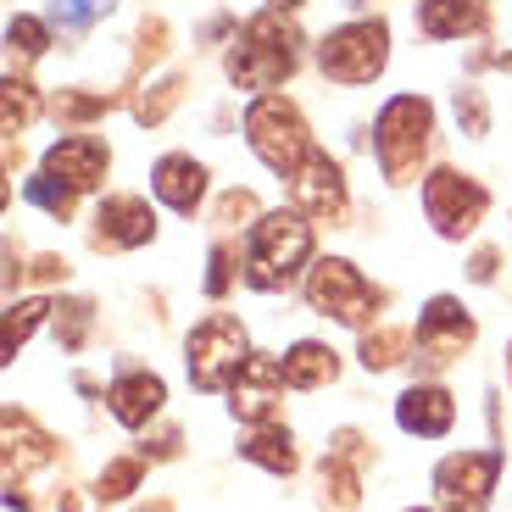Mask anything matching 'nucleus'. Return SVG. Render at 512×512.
Returning <instances> with one entry per match:
<instances>
[{"mask_svg":"<svg viewBox=\"0 0 512 512\" xmlns=\"http://www.w3.org/2000/svg\"><path fill=\"white\" fill-rule=\"evenodd\" d=\"M312 256V223L307 212H268L251 223V245H245V284L251 290H284Z\"/></svg>","mask_w":512,"mask_h":512,"instance_id":"f257e3e1","label":"nucleus"},{"mask_svg":"<svg viewBox=\"0 0 512 512\" xmlns=\"http://www.w3.org/2000/svg\"><path fill=\"white\" fill-rule=\"evenodd\" d=\"M295 73V28L284 17H251L229 51V78L240 90H273Z\"/></svg>","mask_w":512,"mask_h":512,"instance_id":"f03ea898","label":"nucleus"},{"mask_svg":"<svg viewBox=\"0 0 512 512\" xmlns=\"http://www.w3.org/2000/svg\"><path fill=\"white\" fill-rule=\"evenodd\" d=\"M429 128H435V112L423 95H396V101L379 112L373 134H379V167L390 184H412L418 179V162L429 151Z\"/></svg>","mask_w":512,"mask_h":512,"instance_id":"7ed1b4c3","label":"nucleus"},{"mask_svg":"<svg viewBox=\"0 0 512 512\" xmlns=\"http://www.w3.org/2000/svg\"><path fill=\"white\" fill-rule=\"evenodd\" d=\"M245 134H251V151L262 156L273 173H284V179H290L312 151L307 117L295 112V101H284V95H262V101L245 112Z\"/></svg>","mask_w":512,"mask_h":512,"instance_id":"20e7f679","label":"nucleus"},{"mask_svg":"<svg viewBox=\"0 0 512 512\" xmlns=\"http://www.w3.org/2000/svg\"><path fill=\"white\" fill-rule=\"evenodd\" d=\"M384 56H390V28L379 17H362V23L334 28L318 45V67L340 84H368V78L384 73Z\"/></svg>","mask_w":512,"mask_h":512,"instance_id":"39448f33","label":"nucleus"},{"mask_svg":"<svg viewBox=\"0 0 512 512\" xmlns=\"http://www.w3.org/2000/svg\"><path fill=\"white\" fill-rule=\"evenodd\" d=\"M245 357H251V340H245L240 318H229V312L206 318L201 329L190 334V379H195V390H223V384H234V373L245 368Z\"/></svg>","mask_w":512,"mask_h":512,"instance_id":"423d86ee","label":"nucleus"},{"mask_svg":"<svg viewBox=\"0 0 512 512\" xmlns=\"http://www.w3.org/2000/svg\"><path fill=\"white\" fill-rule=\"evenodd\" d=\"M496 474H501V451H457V457H446L435 468L440 512H485Z\"/></svg>","mask_w":512,"mask_h":512,"instance_id":"0eeeda50","label":"nucleus"},{"mask_svg":"<svg viewBox=\"0 0 512 512\" xmlns=\"http://www.w3.org/2000/svg\"><path fill=\"white\" fill-rule=\"evenodd\" d=\"M307 301L318 312H329V318L340 323H368L373 307H379V295L368 290V279H362L351 262H340V256H329V262H318V268L307 273Z\"/></svg>","mask_w":512,"mask_h":512,"instance_id":"6e6552de","label":"nucleus"},{"mask_svg":"<svg viewBox=\"0 0 512 512\" xmlns=\"http://www.w3.org/2000/svg\"><path fill=\"white\" fill-rule=\"evenodd\" d=\"M423 206H429V223H435L446 240H462V234H474V223L485 218L490 195L479 190L474 179H462L457 167H440V173H429V184H423Z\"/></svg>","mask_w":512,"mask_h":512,"instance_id":"1a4fd4ad","label":"nucleus"},{"mask_svg":"<svg viewBox=\"0 0 512 512\" xmlns=\"http://www.w3.org/2000/svg\"><path fill=\"white\" fill-rule=\"evenodd\" d=\"M474 346V318L451 301V295H435L418 318V362L423 368H446L462 351Z\"/></svg>","mask_w":512,"mask_h":512,"instance_id":"9d476101","label":"nucleus"},{"mask_svg":"<svg viewBox=\"0 0 512 512\" xmlns=\"http://www.w3.org/2000/svg\"><path fill=\"white\" fill-rule=\"evenodd\" d=\"M290 201L295 212H307V218H340L346 212V179H340V167L312 145L307 162L290 173Z\"/></svg>","mask_w":512,"mask_h":512,"instance_id":"9b49d317","label":"nucleus"},{"mask_svg":"<svg viewBox=\"0 0 512 512\" xmlns=\"http://www.w3.org/2000/svg\"><path fill=\"white\" fill-rule=\"evenodd\" d=\"M284 362H273V357H245V368L234 373V384H229V407H234V418H245V423H268L273 412H279V401H284Z\"/></svg>","mask_w":512,"mask_h":512,"instance_id":"f8f14e48","label":"nucleus"},{"mask_svg":"<svg viewBox=\"0 0 512 512\" xmlns=\"http://www.w3.org/2000/svg\"><path fill=\"white\" fill-rule=\"evenodd\" d=\"M95 223H101L95 245H106V251H134V245H145L156 234L151 201H140V195H106Z\"/></svg>","mask_w":512,"mask_h":512,"instance_id":"ddd939ff","label":"nucleus"},{"mask_svg":"<svg viewBox=\"0 0 512 512\" xmlns=\"http://www.w3.org/2000/svg\"><path fill=\"white\" fill-rule=\"evenodd\" d=\"M45 173L73 190H95L106 179V145L95 134H62V140L45 151Z\"/></svg>","mask_w":512,"mask_h":512,"instance_id":"4468645a","label":"nucleus"},{"mask_svg":"<svg viewBox=\"0 0 512 512\" xmlns=\"http://www.w3.org/2000/svg\"><path fill=\"white\" fill-rule=\"evenodd\" d=\"M106 401H112V418L123 423V429H145V423L162 412V401H167V384L156 379V373H123V379L106 390Z\"/></svg>","mask_w":512,"mask_h":512,"instance_id":"2eb2a0df","label":"nucleus"},{"mask_svg":"<svg viewBox=\"0 0 512 512\" xmlns=\"http://www.w3.org/2000/svg\"><path fill=\"white\" fill-rule=\"evenodd\" d=\"M451 418H457V407H451V396L440 384H412L407 396L396 401V423L407 435H423V440H440L451 429Z\"/></svg>","mask_w":512,"mask_h":512,"instance_id":"dca6fc26","label":"nucleus"},{"mask_svg":"<svg viewBox=\"0 0 512 512\" xmlns=\"http://www.w3.org/2000/svg\"><path fill=\"white\" fill-rule=\"evenodd\" d=\"M151 190L156 201H167L173 212H195L206 195V167L195 162V156H162L151 173Z\"/></svg>","mask_w":512,"mask_h":512,"instance_id":"f3484780","label":"nucleus"},{"mask_svg":"<svg viewBox=\"0 0 512 512\" xmlns=\"http://www.w3.org/2000/svg\"><path fill=\"white\" fill-rule=\"evenodd\" d=\"M485 17H490L485 0H423L418 6V28L429 39H462L474 28H485Z\"/></svg>","mask_w":512,"mask_h":512,"instance_id":"a211bd4d","label":"nucleus"},{"mask_svg":"<svg viewBox=\"0 0 512 512\" xmlns=\"http://www.w3.org/2000/svg\"><path fill=\"white\" fill-rule=\"evenodd\" d=\"M334 373H340V362H334V351L318 346V340H301V346H290V357H284L290 390H318V384L334 379Z\"/></svg>","mask_w":512,"mask_h":512,"instance_id":"6ab92c4d","label":"nucleus"},{"mask_svg":"<svg viewBox=\"0 0 512 512\" xmlns=\"http://www.w3.org/2000/svg\"><path fill=\"white\" fill-rule=\"evenodd\" d=\"M240 451L251 462H262L268 474H295V440L284 435V429H262V435H251Z\"/></svg>","mask_w":512,"mask_h":512,"instance_id":"aec40b11","label":"nucleus"},{"mask_svg":"<svg viewBox=\"0 0 512 512\" xmlns=\"http://www.w3.org/2000/svg\"><path fill=\"white\" fill-rule=\"evenodd\" d=\"M45 312H56L51 301H17V307H6V334H0V351H6V362L17 357V346L34 334V323L45 318Z\"/></svg>","mask_w":512,"mask_h":512,"instance_id":"412c9836","label":"nucleus"},{"mask_svg":"<svg viewBox=\"0 0 512 512\" xmlns=\"http://www.w3.org/2000/svg\"><path fill=\"white\" fill-rule=\"evenodd\" d=\"M23 195L34 206H45V212H51V218H73V184H62V179H51V173H39V179H28L23 184Z\"/></svg>","mask_w":512,"mask_h":512,"instance_id":"4be33fe9","label":"nucleus"},{"mask_svg":"<svg viewBox=\"0 0 512 512\" xmlns=\"http://www.w3.org/2000/svg\"><path fill=\"white\" fill-rule=\"evenodd\" d=\"M401 351H407V334H401V329H379V334H368V340H362V362H368L373 373L396 368Z\"/></svg>","mask_w":512,"mask_h":512,"instance_id":"5701e85b","label":"nucleus"},{"mask_svg":"<svg viewBox=\"0 0 512 512\" xmlns=\"http://www.w3.org/2000/svg\"><path fill=\"white\" fill-rule=\"evenodd\" d=\"M179 95H184L179 78H162V84H151V90H145L140 101H134V117H140V123H162V117L173 112V106H179Z\"/></svg>","mask_w":512,"mask_h":512,"instance_id":"b1692460","label":"nucleus"},{"mask_svg":"<svg viewBox=\"0 0 512 512\" xmlns=\"http://www.w3.org/2000/svg\"><path fill=\"white\" fill-rule=\"evenodd\" d=\"M140 457H117V462H106V474H101V496L106 501H117V496H128V490L140 485Z\"/></svg>","mask_w":512,"mask_h":512,"instance_id":"393cba45","label":"nucleus"},{"mask_svg":"<svg viewBox=\"0 0 512 512\" xmlns=\"http://www.w3.org/2000/svg\"><path fill=\"white\" fill-rule=\"evenodd\" d=\"M6 45H12V56L34 62V56L45 51V23H34V17H12V28H6Z\"/></svg>","mask_w":512,"mask_h":512,"instance_id":"a878e982","label":"nucleus"},{"mask_svg":"<svg viewBox=\"0 0 512 512\" xmlns=\"http://www.w3.org/2000/svg\"><path fill=\"white\" fill-rule=\"evenodd\" d=\"M28 117H34V90H28L23 78H6V134H17V128H28Z\"/></svg>","mask_w":512,"mask_h":512,"instance_id":"bb28decb","label":"nucleus"},{"mask_svg":"<svg viewBox=\"0 0 512 512\" xmlns=\"http://www.w3.org/2000/svg\"><path fill=\"white\" fill-rule=\"evenodd\" d=\"M84 329H90V301L56 307V334H62V346H84Z\"/></svg>","mask_w":512,"mask_h":512,"instance_id":"cd10ccee","label":"nucleus"},{"mask_svg":"<svg viewBox=\"0 0 512 512\" xmlns=\"http://www.w3.org/2000/svg\"><path fill=\"white\" fill-rule=\"evenodd\" d=\"M101 12H106V0H56V17L67 28H90Z\"/></svg>","mask_w":512,"mask_h":512,"instance_id":"c85d7f7f","label":"nucleus"},{"mask_svg":"<svg viewBox=\"0 0 512 512\" xmlns=\"http://www.w3.org/2000/svg\"><path fill=\"white\" fill-rule=\"evenodd\" d=\"M457 117L468 123V134H485V128H490L485 95H479V90H462V95H457Z\"/></svg>","mask_w":512,"mask_h":512,"instance_id":"c756f323","label":"nucleus"},{"mask_svg":"<svg viewBox=\"0 0 512 512\" xmlns=\"http://www.w3.org/2000/svg\"><path fill=\"white\" fill-rule=\"evenodd\" d=\"M106 106V95H56V117H101Z\"/></svg>","mask_w":512,"mask_h":512,"instance_id":"7c9ffc66","label":"nucleus"},{"mask_svg":"<svg viewBox=\"0 0 512 512\" xmlns=\"http://www.w3.org/2000/svg\"><path fill=\"white\" fill-rule=\"evenodd\" d=\"M218 218H223V223H234V218H256V195L229 190V195H223V206H218Z\"/></svg>","mask_w":512,"mask_h":512,"instance_id":"2f4dec72","label":"nucleus"},{"mask_svg":"<svg viewBox=\"0 0 512 512\" xmlns=\"http://www.w3.org/2000/svg\"><path fill=\"white\" fill-rule=\"evenodd\" d=\"M229 245H218V251H212V273H206V295H223L229 290Z\"/></svg>","mask_w":512,"mask_h":512,"instance_id":"473e14b6","label":"nucleus"},{"mask_svg":"<svg viewBox=\"0 0 512 512\" xmlns=\"http://www.w3.org/2000/svg\"><path fill=\"white\" fill-rule=\"evenodd\" d=\"M490 273H496V251H479L474 256V279H490Z\"/></svg>","mask_w":512,"mask_h":512,"instance_id":"72a5a7b5","label":"nucleus"},{"mask_svg":"<svg viewBox=\"0 0 512 512\" xmlns=\"http://www.w3.org/2000/svg\"><path fill=\"white\" fill-rule=\"evenodd\" d=\"M273 6H301V0H273Z\"/></svg>","mask_w":512,"mask_h":512,"instance_id":"f704fd0d","label":"nucleus"},{"mask_svg":"<svg viewBox=\"0 0 512 512\" xmlns=\"http://www.w3.org/2000/svg\"><path fill=\"white\" fill-rule=\"evenodd\" d=\"M507 379H512V346H507Z\"/></svg>","mask_w":512,"mask_h":512,"instance_id":"c9c22d12","label":"nucleus"},{"mask_svg":"<svg viewBox=\"0 0 512 512\" xmlns=\"http://www.w3.org/2000/svg\"><path fill=\"white\" fill-rule=\"evenodd\" d=\"M151 512H173V507H167V501H162V507H151Z\"/></svg>","mask_w":512,"mask_h":512,"instance_id":"e433bc0d","label":"nucleus"}]
</instances>
